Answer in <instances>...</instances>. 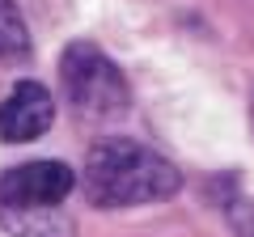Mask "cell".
Returning a JSON list of instances; mask_svg holds the SVG:
<instances>
[{
	"mask_svg": "<svg viewBox=\"0 0 254 237\" xmlns=\"http://www.w3.org/2000/svg\"><path fill=\"white\" fill-rule=\"evenodd\" d=\"M0 229L9 237H72V216H64L60 208H34V212L0 208Z\"/></svg>",
	"mask_w": 254,
	"mask_h": 237,
	"instance_id": "obj_5",
	"label": "cell"
},
{
	"mask_svg": "<svg viewBox=\"0 0 254 237\" xmlns=\"http://www.w3.org/2000/svg\"><path fill=\"white\" fill-rule=\"evenodd\" d=\"M60 81H64L68 102L85 118L115 123L131 106V89H127V76L119 72V64L102 47L85 43V38L81 43H68V51L60 55Z\"/></svg>",
	"mask_w": 254,
	"mask_h": 237,
	"instance_id": "obj_2",
	"label": "cell"
},
{
	"mask_svg": "<svg viewBox=\"0 0 254 237\" xmlns=\"http://www.w3.org/2000/svg\"><path fill=\"white\" fill-rule=\"evenodd\" d=\"M30 51V34L21 21L13 0H0V55H26Z\"/></svg>",
	"mask_w": 254,
	"mask_h": 237,
	"instance_id": "obj_6",
	"label": "cell"
},
{
	"mask_svg": "<svg viewBox=\"0 0 254 237\" xmlns=\"http://www.w3.org/2000/svg\"><path fill=\"white\" fill-rule=\"evenodd\" d=\"M76 186V174L64 161H26L0 174V208L4 212H34L60 208Z\"/></svg>",
	"mask_w": 254,
	"mask_h": 237,
	"instance_id": "obj_3",
	"label": "cell"
},
{
	"mask_svg": "<svg viewBox=\"0 0 254 237\" xmlns=\"http://www.w3.org/2000/svg\"><path fill=\"white\" fill-rule=\"evenodd\" d=\"M81 191L93 208H140V203L174 199L182 191V174L157 148L127 136H110L89 148L81 170Z\"/></svg>",
	"mask_w": 254,
	"mask_h": 237,
	"instance_id": "obj_1",
	"label": "cell"
},
{
	"mask_svg": "<svg viewBox=\"0 0 254 237\" xmlns=\"http://www.w3.org/2000/svg\"><path fill=\"white\" fill-rule=\"evenodd\" d=\"M55 123V102L47 85L38 81H17L9 98L0 102V140L4 144H30V140L47 136Z\"/></svg>",
	"mask_w": 254,
	"mask_h": 237,
	"instance_id": "obj_4",
	"label": "cell"
},
{
	"mask_svg": "<svg viewBox=\"0 0 254 237\" xmlns=\"http://www.w3.org/2000/svg\"><path fill=\"white\" fill-rule=\"evenodd\" d=\"M246 237H254V216H250V220H246Z\"/></svg>",
	"mask_w": 254,
	"mask_h": 237,
	"instance_id": "obj_7",
	"label": "cell"
},
{
	"mask_svg": "<svg viewBox=\"0 0 254 237\" xmlns=\"http://www.w3.org/2000/svg\"><path fill=\"white\" fill-rule=\"evenodd\" d=\"M250 123H254V98H250Z\"/></svg>",
	"mask_w": 254,
	"mask_h": 237,
	"instance_id": "obj_8",
	"label": "cell"
}]
</instances>
